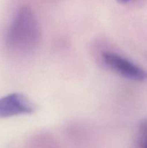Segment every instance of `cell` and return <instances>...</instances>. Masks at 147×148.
Here are the masks:
<instances>
[{
	"mask_svg": "<svg viewBox=\"0 0 147 148\" xmlns=\"http://www.w3.org/2000/svg\"><path fill=\"white\" fill-rule=\"evenodd\" d=\"M7 44L14 51L29 52L40 40V30L33 11L29 7L19 10L7 33Z\"/></svg>",
	"mask_w": 147,
	"mask_h": 148,
	"instance_id": "cell-1",
	"label": "cell"
},
{
	"mask_svg": "<svg viewBox=\"0 0 147 148\" xmlns=\"http://www.w3.org/2000/svg\"><path fill=\"white\" fill-rule=\"evenodd\" d=\"M102 58L105 63L123 77L135 81H144L147 73L127 59L112 52H104Z\"/></svg>",
	"mask_w": 147,
	"mask_h": 148,
	"instance_id": "cell-2",
	"label": "cell"
},
{
	"mask_svg": "<svg viewBox=\"0 0 147 148\" xmlns=\"http://www.w3.org/2000/svg\"><path fill=\"white\" fill-rule=\"evenodd\" d=\"M35 110L34 104L22 93L14 92L0 98V118L30 114Z\"/></svg>",
	"mask_w": 147,
	"mask_h": 148,
	"instance_id": "cell-3",
	"label": "cell"
},
{
	"mask_svg": "<svg viewBox=\"0 0 147 148\" xmlns=\"http://www.w3.org/2000/svg\"><path fill=\"white\" fill-rule=\"evenodd\" d=\"M138 143L141 148H147V120H144L140 124Z\"/></svg>",
	"mask_w": 147,
	"mask_h": 148,
	"instance_id": "cell-4",
	"label": "cell"
},
{
	"mask_svg": "<svg viewBox=\"0 0 147 148\" xmlns=\"http://www.w3.org/2000/svg\"><path fill=\"white\" fill-rule=\"evenodd\" d=\"M118 1L120 3H126L128 2L129 1H131V0H118Z\"/></svg>",
	"mask_w": 147,
	"mask_h": 148,
	"instance_id": "cell-5",
	"label": "cell"
}]
</instances>
